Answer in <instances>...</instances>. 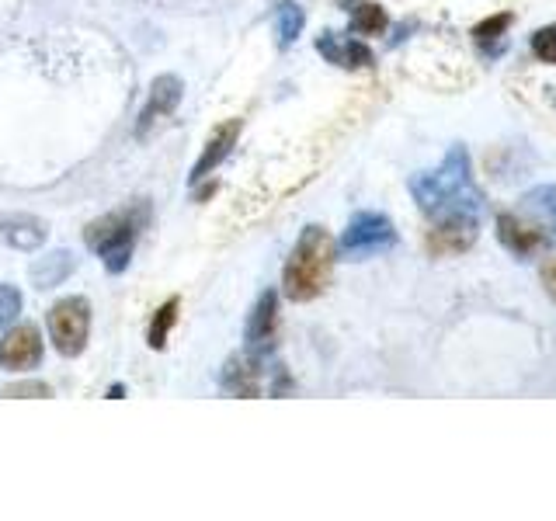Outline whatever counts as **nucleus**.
<instances>
[{
  "instance_id": "1",
  "label": "nucleus",
  "mask_w": 556,
  "mask_h": 521,
  "mask_svg": "<svg viewBox=\"0 0 556 521\" xmlns=\"http://www.w3.org/2000/svg\"><path fill=\"white\" fill-rule=\"evenodd\" d=\"M411 195L421 205L424 216L445 219V216H470L480 219L484 212V192L473 181L470 153L466 146H452L445 160L435 171H421L411 178Z\"/></svg>"
},
{
  "instance_id": "5",
  "label": "nucleus",
  "mask_w": 556,
  "mask_h": 521,
  "mask_svg": "<svg viewBox=\"0 0 556 521\" xmlns=\"http://www.w3.org/2000/svg\"><path fill=\"white\" fill-rule=\"evenodd\" d=\"M87 334H91V303L84 296H67L49 310V337L60 355L77 358L87 348Z\"/></svg>"
},
{
  "instance_id": "22",
  "label": "nucleus",
  "mask_w": 556,
  "mask_h": 521,
  "mask_svg": "<svg viewBox=\"0 0 556 521\" xmlns=\"http://www.w3.org/2000/svg\"><path fill=\"white\" fill-rule=\"evenodd\" d=\"M532 53L539 63H556V25H546L532 35Z\"/></svg>"
},
{
  "instance_id": "21",
  "label": "nucleus",
  "mask_w": 556,
  "mask_h": 521,
  "mask_svg": "<svg viewBox=\"0 0 556 521\" xmlns=\"http://www.w3.org/2000/svg\"><path fill=\"white\" fill-rule=\"evenodd\" d=\"M0 396L4 400H46V396H53V390H49L46 383H39V379H28V383H11L0 390Z\"/></svg>"
},
{
  "instance_id": "24",
  "label": "nucleus",
  "mask_w": 556,
  "mask_h": 521,
  "mask_svg": "<svg viewBox=\"0 0 556 521\" xmlns=\"http://www.w3.org/2000/svg\"><path fill=\"white\" fill-rule=\"evenodd\" d=\"M539 282H543L546 296H550L553 303H556V258H550V261L543 264V271H539Z\"/></svg>"
},
{
  "instance_id": "23",
  "label": "nucleus",
  "mask_w": 556,
  "mask_h": 521,
  "mask_svg": "<svg viewBox=\"0 0 556 521\" xmlns=\"http://www.w3.org/2000/svg\"><path fill=\"white\" fill-rule=\"evenodd\" d=\"M21 313V292L14 285H0V330L11 327Z\"/></svg>"
},
{
  "instance_id": "19",
  "label": "nucleus",
  "mask_w": 556,
  "mask_h": 521,
  "mask_svg": "<svg viewBox=\"0 0 556 521\" xmlns=\"http://www.w3.org/2000/svg\"><path fill=\"white\" fill-rule=\"evenodd\" d=\"M174 320H178V299H167V303L157 310V317H153L150 337H146V344H150L153 351H160V348L167 344V334H171Z\"/></svg>"
},
{
  "instance_id": "18",
  "label": "nucleus",
  "mask_w": 556,
  "mask_h": 521,
  "mask_svg": "<svg viewBox=\"0 0 556 521\" xmlns=\"http://www.w3.org/2000/svg\"><path fill=\"white\" fill-rule=\"evenodd\" d=\"M386 25H390V18L379 4H358L351 14V32L358 35H383Z\"/></svg>"
},
{
  "instance_id": "17",
  "label": "nucleus",
  "mask_w": 556,
  "mask_h": 521,
  "mask_svg": "<svg viewBox=\"0 0 556 521\" xmlns=\"http://www.w3.org/2000/svg\"><path fill=\"white\" fill-rule=\"evenodd\" d=\"M306 25V14L299 4H292V0H285V4H278L275 11V35H278V46L289 49L292 42L299 39V32H303Z\"/></svg>"
},
{
  "instance_id": "11",
  "label": "nucleus",
  "mask_w": 556,
  "mask_h": 521,
  "mask_svg": "<svg viewBox=\"0 0 556 521\" xmlns=\"http://www.w3.org/2000/svg\"><path fill=\"white\" fill-rule=\"evenodd\" d=\"M261 379H265V369H261V355H233L230 362L219 372V386L233 396H258L261 393Z\"/></svg>"
},
{
  "instance_id": "13",
  "label": "nucleus",
  "mask_w": 556,
  "mask_h": 521,
  "mask_svg": "<svg viewBox=\"0 0 556 521\" xmlns=\"http://www.w3.org/2000/svg\"><path fill=\"white\" fill-rule=\"evenodd\" d=\"M518 212L543 233L546 247L556 244V185H539L525 192L522 202H518Z\"/></svg>"
},
{
  "instance_id": "10",
  "label": "nucleus",
  "mask_w": 556,
  "mask_h": 521,
  "mask_svg": "<svg viewBox=\"0 0 556 521\" xmlns=\"http://www.w3.org/2000/svg\"><path fill=\"white\" fill-rule=\"evenodd\" d=\"M49 237V226L32 212H4L0 216V240L14 251H39Z\"/></svg>"
},
{
  "instance_id": "6",
  "label": "nucleus",
  "mask_w": 556,
  "mask_h": 521,
  "mask_svg": "<svg viewBox=\"0 0 556 521\" xmlns=\"http://www.w3.org/2000/svg\"><path fill=\"white\" fill-rule=\"evenodd\" d=\"M480 237V219L470 216H445L435 219V226L428 230V251L435 258H452V254H463L477 244Z\"/></svg>"
},
{
  "instance_id": "15",
  "label": "nucleus",
  "mask_w": 556,
  "mask_h": 521,
  "mask_svg": "<svg viewBox=\"0 0 556 521\" xmlns=\"http://www.w3.org/2000/svg\"><path fill=\"white\" fill-rule=\"evenodd\" d=\"M317 53L324 56V60L345 66V70H365V66L376 63V56H372V49L365 46V42L341 39V35H334V32L320 35V39H317Z\"/></svg>"
},
{
  "instance_id": "2",
  "label": "nucleus",
  "mask_w": 556,
  "mask_h": 521,
  "mask_svg": "<svg viewBox=\"0 0 556 521\" xmlns=\"http://www.w3.org/2000/svg\"><path fill=\"white\" fill-rule=\"evenodd\" d=\"M338 261V244L324 226H306L292 247L282 271V292L292 303H310L331 285V271Z\"/></svg>"
},
{
  "instance_id": "3",
  "label": "nucleus",
  "mask_w": 556,
  "mask_h": 521,
  "mask_svg": "<svg viewBox=\"0 0 556 521\" xmlns=\"http://www.w3.org/2000/svg\"><path fill=\"white\" fill-rule=\"evenodd\" d=\"M146 216H150V205L136 202V205L115 209V212H108V216L87 223L84 244L105 261V268L112 271V275H119V271L129 268V258H133L139 230L146 226Z\"/></svg>"
},
{
  "instance_id": "8",
  "label": "nucleus",
  "mask_w": 556,
  "mask_h": 521,
  "mask_svg": "<svg viewBox=\"0 0 556 521\" xmlns=\"http://www.w3.org/2000/svg\"><path fill=\"white\" fill-rule=\"evenodd\" d=\"M181 94H185L181 77H174V73H160V77L150 84V98H146L143 112H139L136 139H146V132L157 126V122H164L167 115H171L174 108L181 105Z\"/></svg>"
},
{
  "instance_id": "12",
  "label": "nucleus",
  "mask_w": 556,
  "mask_h": 521,
  "mask_svg": "<svg viewBox=\"0 0 556 521\" xmlns=\"http://www.w3.org/2000/svg\"><path fill=\"white\" fill-rule=\"evenodd\" d=\"M275 330H278V292H261V299L254 303L251 310V320H247V348L254 351V355H261V351L272 348L275 341Z\"/></svg>"
},
{
  "instance_id": "20",
  "label": "nucleus",
  "mask_w": 556,
  "mask_h": 521,
  "mask_svg": "<svg viewBox=\"0 0 556 521\" xmlns=\"http://www.w3.org/2000/svg\"><path fill=\"white\" fill-rule=\"evenodd\" d=\"M511 21H515V18H511L508 11L490 14V18H484L477 28H473V42H477V46H484V49H490V42H504V32L511 28Z\"/></svg>"
},
{
  "instance_id": "14",
  "label": "nucleus",
  "mask_w": 556,
  "mask_h": 521,
  "mask_svg": "<svg viewBox=\"0 0 556 521\" xmlns=\"http://www.w3.org/2000/svg\"><path fill=\"white\" fill-rule=\"evenodd\" d=\"M237 136H240V119H226L223 126L212 129V136L206 139V146H202L199 160H195V167H192V181H206L209 174L226 160V153L233 150Z\"/></svg>"
},
{
  "instance_id": "4",
  "label": "nucleus",
  "mask_w": 556,
  "mask_h": 521,
  "mask_svg": "<svg viewBox=\"0 0 556 521\" xmlns=\"http://www.w3.org/2000/svg\"><path fill=\"white\" fill-rule=\"evenodd\" d=\"M390 247H397V226L390 223V216L372 209L355 212L338 240V251L351 261L372 258V254H383Z\"/></svg>"
},
{
  "instance_id": "9",
  "label": "nucleus",
  "mask_w": 556,
  "mask_h": 521,
  "mask_svg": "<svg viewBox=\"0 0 556 521\" xmlns=\"http://www.w3.org/2000/svg\"><path fill=\"white\" fill-rule=\"evenodd\" d=\"M497 240H501L511 254H518V258H529V254H539L546 247L543 233H539L518 209L497 216Z\"/></svg>"
},
{
  "instance_id": "16",
  "label": "nucleus",
  "mask_w": 556,
  "mask_h": 521,
  "mask_svg": "<svg viewBox=\"0 0 556 521\" xmlns=\"http://www.w3.org/2000/svg\"><path fill=\"white\" fill-rule=\"evenodd\" d=\"M73 271V258L67 251H53L46 254V258H39L28 268V275H32V285L35 289H53V285H60L63 278H67Z\"/></svg>"
},
{
  "instance_id": "7",
  "label": "nucleus",
  "mask_w": 556,
  "mask_h": 521,
  "mask_svg": "<svg viewBox=\"0 0 556 521\" xmlns=\"http://www.w3.org/2000/svg\"><path fill=\"white\" fill-rule=\"evenodd\" d=\"M42 362V334L35 324H18L0 341V369L28 372Z\"/></svg>"
}]
</instances>
